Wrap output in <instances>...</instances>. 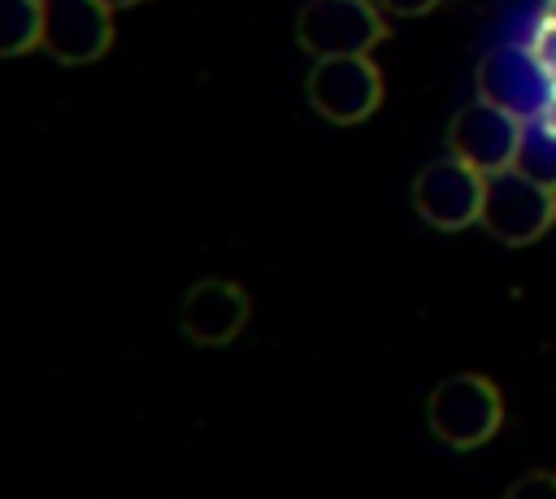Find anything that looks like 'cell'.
<instances>
[{
  "label": "cell",
  "instance_id": "30bf717a",
  "mask_svg": "<svg viewBox=\"0 0 556 499\" xmlns=\"http://www.w3.org/2000/svg\"><path fill=\"white\" fill-rule=\"evenodd\" d=\"M43 43V0H0V56H26Z\"/></svg>",
  "mask_w": 556,
  "mask_h": 499
},
{
  "label": "cell",
  "instance_id": "8992f818",
  "mask_svg": "<svg viewBox=\"0 0 556 499\" xmlns=\"http://www.w3.org/2000/svg\"><path fill=\"white\" fill-rule=\"evenodd\" d=\"M482 191H486V174H478L473 165H465L460 156L447 152V156L421 165V174L413 178V208L426 226L456 234V230L478 226Z\"/></svg>",
  "mask_w": 556,
  "mask_h": 499
},
{
  "label": "cell",
  "instance_id": "8fae6325",
  "mask_svg": "<svg viewBox=\"0 0 556 499\" xmlns=\"http://www.w3.org/2000/svg\"><path fill=\"white\" fill-rule=\"evenodd\" d=\"M517 169H526L530 178L556 187V117L526 121V139H521V152H517Z\"/></svg>",
  "mask_w": 556,
  "mask_h": 499
},
{
  "label": "cell",
  "instance_id": "ba28073f",
  "mask_svg": "<svg viewBox=\"0 0 556 499\" xmlns=\"http://www.w3.org/2000/svg\"><path fill=\"white\" fill-rule=\"evenodd\" d=\"M61 65H91L113 48V9L104 0H43V43Z\"/></svg>",
  "mask_w": 556,
  "mask_h": 499
},
{
  "label": "cell",
  "instance_id": "7a4b0ae2",
  "mask_svg": "<svg viewBox=\"0 0 556 499\" xmlns=\"http://www.w3.org/2000/svg\"><path fill=\"white\" fill-rule=\"evenodd\" d=\"M478 95L517 113L521 121H539L556 113V65L543 48L504 43L491 48L478 65Z\"/></svg>",
  "mask_w": 556,
  "mask_h": 499
},
{
  "label": "cell",
  "instance_id": "7c38bea8",
  "mask_svg": "<svg viewBox=\"0 0 556 499\" xmlns=\"http://www.w3.org/2000/svg\"><path fill=\"white\" fill-rule=\"evenodd\" d=\"M504 499H556V473H552V469L526 473V477H517V482L504 490Z\"/></svg>",
  "mask_w": 556,
  "mask_h": 499
},
{
  "label": "cell",
  "instance_id": "277c9868",
  "mask_svg": "<svg viewBox=\"0 0 556 499\" xmlns=\"http://www.w3.org/2000/svg\"><path fill=\"white\" fill-rule=\"evenodd\" d=\"M387 39V13L374 0H308L295 17V43L321 56H369Z\"/></svg>",
  "mask_w": 556,
  "mask_h": 499
},
{
  "label": "cell",
  "instance_id": "6da1fadb",
  "mask_svg": "<svg viewBox=\"0 0 556 499\" xmlns=\"http://www.w3.org/2000/svg\"><path fill=\"white\" fill-rule=\"evenodd\" d=\"M426 425L452 451L491 443L504 425V395L486 373H452L426 395Z\"/></svg>",
  "mask_w": 556,
  "mask_h": 499
},
{
  "label": "cell",
  "instance_id": "3957f363",
  "mask_svg": "<svg viewBox=\"0 0 556 499\" xmlns=\"http://www.w3.org/2000/svg\"><path fill=\"white\" fill-rule=\"evenodd\" d=\"M478 226L491 239L508 243V247H526V243L543 239L556 226V187L530 178L517 165L500 169V174H486Z\"/></svg>",
  "mask_w": 556,
  "mask_h": 499
},
{
  "label": "cell",
  "instance_id": "52a82bcc",
  "mask_svg": "<svg viewBox=\"0 0 556 499\" xmlns=\"http://www.w3.org/2000/svg\"><path fill=\"white\" fill-rule=\"evenodd\" d=\"M521 139H526V121L491 100H469L452 126H447V152L460 156L465 165H473L478 174H500V169H513L517 165V152H521Z\"/></svg>",
  "mask_w": 556,
  "mask_h": 499
},
{
  "label": "cell",
  "instance_id": "5bb4252c",
  "mask_svg": "<svg viewBox=\"0 0 556 499\" xmlns=\"http://www.w3.org/2000/svg\"><path fill=\"white\" fill-rule=\"evenodd\" d=\"M104 4H109V9L117 13V9H130V4H139V0H104Z\"/></svg>",
  "mask_w": 556,
  "mask_h": 499
},
{
  "label": "cell",
  "instance_id": "9c48e42d",
  "mask_svg": "<svg viewBox=\"0 0 556 499\" xmlns=\"http://www.w3.org/2000/svg\"><path fill=\"white\" fill-rule=\"evenodd\" d=\"M252 317V295L239 282L226 278H204L195 282L182 304H178V330L195 343V347H226L243 334Z\"/></svg>",
  "mask_w": 556,
  "mask_h": 499
},
{
  "label": "cell",
  "instance_id": "5b68a950",
  "mask_svg": "<svg viewBox=\"0 0 556 499\" xmlns=\"http://www.w3.org/2000/svg\"><path fill=\"white\" fill-rule=\"evenodd\" d=\"M304 95L330 126H356L382 104V74L369 56H321L304 78Z\"/></svg>",
  "mask_w": 556,
  "mask_h": 499
},
{
  "label": "cell",
  "instance_id": "4fadbf2b",
  "mask_svg": "<svg viewBox=\"0 0 556 499\" xmlns=\"http://www.w3.org/2000/svg\"><path fill=\"white\" fill-rule=\"evenodd\" d=\"M387 17H421V13H430L439 0H374Z\"/></svg>",
  "mask_w": 556,
  "mask_h": 499
}]
</instances>
